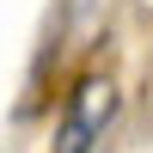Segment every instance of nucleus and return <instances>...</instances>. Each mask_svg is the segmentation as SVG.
Returning <instances> with one entry per match:
<instances>
[{
	"label": "nucleus",
	"instance_id": "f257e3e1",
	"mask_svg": "<svg viewBox=\"0 0 153 153\" xmlns=\"http://www.w3.org/2000/svg\"><path fill=\"white\" fill-rule=\"evenodd\" d=\"M110 117H117V86L110 80H80L68 110H61V123H55V147L49 153H92Z\"/></svg>",
	"mask_w": 153,
	"mask_h": 153
}]
</instances>
